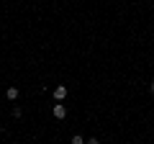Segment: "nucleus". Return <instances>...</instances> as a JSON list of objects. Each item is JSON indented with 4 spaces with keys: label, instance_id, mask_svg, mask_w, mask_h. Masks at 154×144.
<instances>
[{
    "label": "nucleus",
    "instance_id": "1",
    "mask_svg": "<svg viewBox=\"0 0 154 144\" xmlns=\"http://www.w3.org/2000/svg\"><path fill=\"white\" fill-rule=\"evenodd\" d=\"M51 113H54V118H67V105L64 103H57Z\"/></svg>",
    "mask_w": 154,
    "mask_h": 144
},
{
    "label": "nucleus",
    "instance_id": "2",
    "mask_svg": "<svg viewBox=\"0 0 154 144\" xmlns=\"http://www.w3.org/2000/svg\"><path fill=\"white\" fill-rule=\"evenodd\" d=\"M54 98L57 100H64L67 98V85H57V88H54Z\"/></svg>",
    "mask_w": 154,
    "mask_h": 144
},
{
    "label": "nucleus",
    "instance_id": "3",
    "mask_svg": "<svg viewBox=\"0 0 154 144\" xmlns=\"http://www.w3.org/2000/svg\"><path fill=\"white\" fill-rule=\"evenodd\" d=\"M5 98H8V100H16V98H18V88H8V90H5Z\"/></svg>",
    "mask_w": 154,
    "mask_h": 144
},
{
    "label": "nucleus",
    "instance_id": "4",
    "mask_svg": "<svg viewBox=\"0 0 154 144\" xmlns=\"http://www.w3.org/2000/svg\"><path fill=\"white\" fill-rule=\"evenodd\" d=\"M72 144H85V139L80 136V134H75V136H72Z\"/></svg>",
    "mask_w": 154,
    "mask_h": 144
},
{
    "label": "nucleus",
    "instance_id": "5",
    "mask_svg": "<svg viewBox=\"0 0 154 144\" xmlns=\"http://www.w3.org/2000/svg\"><path fill=\"white\" fill-rule=\"evenodd\" d=\"M88 144H100V142H98L95 136H90V139H88Z\"/></svg>",
    "mask_w": 154,
    "mask_h": 144
},
{
    "label": "nucleus",
    "instance_id": "6",
    "mask_svg": "<svg viewBox=\"0 0 154 144\" xmlns=\"http://www.w3.org/2000/svg\"><path fill=\"white\" fill-rule=\"evenodd\" d=\"M149 90H152V93H154V80H152V85H149Z\"/></svg>",
    "mask_w": 154,
    "mask_h": 144
},
{
    "label": "nucleus",
    "instance_id": "7",
    "mask_svg": "<svg viewBox=\"0 0 154 144\" xmlns=\"http://www.w3.org/2000/svg\"><path fill=\"white\" fill-rule=\"evenodd\" d=\"M0 134H3V126H0Z\"/></svg>",
    "mask_w": 154,
    "mask_h": 144
}]
</instances>
